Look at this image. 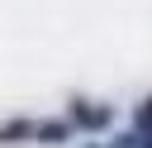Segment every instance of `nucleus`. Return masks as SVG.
Segmentation results:
<instances>
[{
    "instance_id": "nucleus-1",
    "label": "nucleus",
    "mask_w": 152,
    "mask_h": 148,
    "mask_svg": "<svg viewBox=\"0 0 152 148\" xmlns=\"http://www.w3.org/2000/svg\"><path fill=\"white\" fill-rule=\"evenodd\" d=\"M138 124H152V100L142 105V115H138Z\"/></svg>"
},
{
    "instance_id": "nucleus-2",
    "label": "nucleus",
    "mask_w": 152,
    "mask_h": 148,
    "mask_svg": "<svg viewBox=\"0 0 152 148\" xmlns=\"http://www.w3.org/2000/svg\"><path fill=\"white\" fill-rule=\"evenodd\" d=\"M147 148H152V143H147Z\"/></svg>"
}]
</instances>
